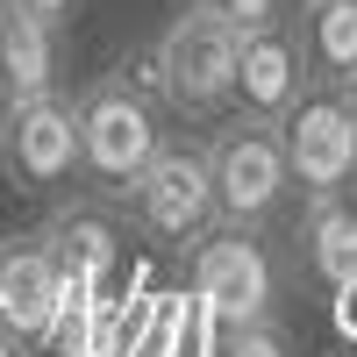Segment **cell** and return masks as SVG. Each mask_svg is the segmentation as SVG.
<instances>
[{"label": "cell", "instance_id": "obj_1", "mask_svg": "<svg viewBox=\"0 0 357 357\" xmlns=\"http://www.w3.org/2000/svg\"><path fill=\"white\" fill-rule=\"evenodd\" d=\"M165 100L143 65H114L79 93V151H86V178L122 200V186L165 151Z\"/></svg>", "mask_w": 357, "mask_h": 357}, {"label": "cell", "instance_id": "obj_2", "mask_svg": "<svg viewBox=\"0 0 357 357\" xmlns=\"http://www.w3.org/2000/svg\"><path fill=\"white\" fill-rule=\"evenodd\" d=\"M236 43H243V36H236L215 8L193 0V8L151 43L143 72H151L158 100L172 114H186V122H215L222 107H236Z\"/></svg>", "mask_w": 357, "mask_h": 357}, {"label": "cell", "instance_id": "obj_3", "mask_svg": "<svg viewBox=\"0 0 357 357\" xmlns=\"http://www.w3.org/2000/svg\"><path fill=\"white\" fill-rule=\"evenodd\" d=\"M122 207H129V229L151 236L158 250H193L207 229H222L207 151H193V143H165V151L122 186Z\"/></svg>", "mask_w": 357, "mask_h": 357}, {"label": "cell", "instance_id": "obj_4", "mask_svg": "<svg viewBox=\"0 0 357 357\" xmlns=\"http://www.w3.org/2000/svg\"><path fill=\"white\" fill-rule=\"evenodd\" d=\"M207 172H215V215H222V229L279 222V207L293 193L279 122H257V114H236L229 129L207 136Z\"/></svg>", "mask_w": 357, "mask_h": 357}, {"label": "cell", "instance_id": "obj_5", "mask_svg": "<svg viewBox=\"0 0 357 357\" xmlns=\"http://www.w3.org/2000/svg\"><path fill=\"white\" fill-rule=\"evenodd\" d=\"M0 172L15 193H57L86 172L79 151V100L36 93V100H0Z\"/></svg>", "mask_w": 357, "mask_h": 357}, {"label": "cell", "instance_id": "obj_6", "mask_svg": "<svg viewBox=\"0 0 357 357\" xmlns=\"http://www.w3.org/2000/svg\"><path fill=\"white\" fill-rule=\"evenodd\" d=\"M279 143H286V172L301 186V200L343 193L357 172V114L343 100V86H307L279 114Z\"/></svg>", "mask_w": 357, "mask_h": 357}, {"label": "cell", "instance_id": "obj_7", "mask_svg": "<svg viewBox=\"0 0 357 357\" xmlns=\"http://www.w3.org/2000/svg\"><path fill=\"white\" fill-rule=\"evenodd\" d=\"M193 301L215 321H264L279 301V264L257 229H207L193 243Z\"/></svg>", "mask_w": 357, "mask_h": 357}, {"label": "cell", "instance_id": "obj_8", "mask_svg": "<svg viewBox=\"0 0 357 357\" xmlns=\"http://www.w3.org/2000/svg\"><path fill=\"white\" fill-rule=\"evenodd\" d=\"M36 236L50 243L57 272H65V286H72V301H107V293H114L129 236H122V222H114L107 200H65Z\"/></svg>", "mask_w": 357, "mask_h": 357}, {"label": "cell", "instance_id": "obj_9", "mask_svg": "<svg viewBox=\"0 0 357 357\" xmlns=\"http://www.w3.org/2000/svg\"><path fill=\"white\" fill-rule=\"evenodd\" d=\"M307 57H301V36L293 22H272V29H250L236 43V114H257V122H279V114L307 93Z\"/></svg>", "mask_w": 357, "mask_h": 357}, {"label": "cell", "instance_id": "obj_10", "mask_svg": "<svg viewBox=\"0 0 357 357\" xmlns=\"http://www.w3.org/2000/svg\"><path fill=\"white\" fill-rule=\"evenodd\" d=\"M65 307H72V286H65V272H57V257H50L43 236L0 243V321H8L22 343L50 336Z\"/></svg>", "mask_w": 357, "mask_h": 357}, {"label": "cell", "instance_id": "obj_11", "mask_svg": "<svg viewBox=\"0 0 357 357\" xmlns=\"http://www.w3.org/2000/svg\"><path fill=\"white\" fill-rule=\"evenodd\" d=\"M65 93V43L43 15L0 0V100H36Z\"/></svg>", "mask_w": 357, "mask_h": 357}, {"label": "cell", "instance_id": "obj_12", "mask_svg": "<svg viewBox=\"0 0 357 357\" xmlns=\"http://www.w3.org/2000/svg\"><path fill=\"white\" fill-rule=\"evenodd\" d=\"M301 257L321 286H357V200L350 193H321L301 207Z\"/></svg>", "mask_w": 357, "mask_h": 357}, {"label": "cell", "instance_id": "obj_13", "mask_svg": "<svg viewBox=\"0 0 357 357\" xmlns=\"http://www.w3.org/2000/svg\"><path fill=\"white\" fill-rule=\"evenodd\" d=\"M293 36H301L314 86H343L357 72V0H301Z\"/></svg>", "mask_w": 357, "mask_h": 357}, {"label": "cell", "instance_id": "obj_14", "mask_svg": "<svg viewBox=\"0 0 357 357\" xmlns=\"http://www.w3.org/2000/svg\"><path fill=\"white\" fill-rule=\"evenodd\" d=\"M215 357H286V336H279L272 314L264 321H222L215 329Z\"/></svg>", "mask_w": 357, "mask_h": 357}, {"label": "cell", "instance_id": "obj_15", "mask_svg": "<svg viewBox=\"0 0 357 357\" xmlns=\"http://www.w3.org/2000/svg\"><path fill=\"white\" fill-rule=\"evenodd\" d=\"M200 8H215L236 36H250V29H272V22H286V8L293 0H200Z\"/></svg>", "mask_w": 357, "mask_h": 357}, {"label": "cell", "instance_id": "obj_16", "mask_svg": "<svg viewBox=\"0 0 357 357\" xmlns=\"http://www.w3.org/2000/svg\"><path fill=\"white\" fill-rule=\"evenodd\" d=\"M15 8H29V15H43L50 29H65V22L79 15V0H15Z\"/></svg>", "mask_w": 357, "mask_h": 357}, {"label": "cell", "instance_id": "obj_17", "mask_svg": "<svg viewBox=\"0 0 357 357\" xmlns=\"http://www.w3.org/2000/svg\"><path fill=\"white\" fill-rule=\"evenodd\" d=\"M336 314H343V329L357 336V286H343V307H336Z\"/></svg>", "mask_w": 357, "mask_h": 357}, {"label": "cell", "instance_id": "obj_18", "mask_svg": "<svg viewBox=\"0 0 357 357\" xmlns=\"http://www.w3.org/2000/svg\"><path fill=\"white\" fill-rule=\"evenodd\" d=\"M0 357H22V336L8 329V321H0Z\"/></svg>", "mask_w": 357, "mask_h": 357}, {"label": "cell", "instance_id": "obj_19", "mask_svg": "<svg viewBox=\"0 0 357 357\" xmlns=\"http://www.w3.org/2000/svg\"><path fill=\"white\" fill-rule=\"evenodd\" d=\"M343 100H350V114H357V72H350V79H343Z\"/></svg>", "mask_w": 357, "mask_h": 357}, {"label": "cell", "instance_id": "obj_20", "mask_svg": "<svg viewBox=\"0 0 357 357\" xmlns=\"http://www.w3.org/2000/svg\"><path fill=\"white\" fill-rule=\"evenodd\" d=\"M343 193H350V200H357V172H350V186H343Z\"/></svg>", "mask_w": 357, "mask_h": 357}, {"label": "cell", "instance_id": "obj_21", "mask_svg": "<svg viewBox=\"0 0 357 357\" xmlns=\"http://www.w3.org/2000/svg\"><path fill=\"white\" fill-rule=\"evenodd\" d=\"M343 357H357V343H350V350H343Z\"/></svg>", "mask_w": 357, "mask_h": 357}]
</instances>
